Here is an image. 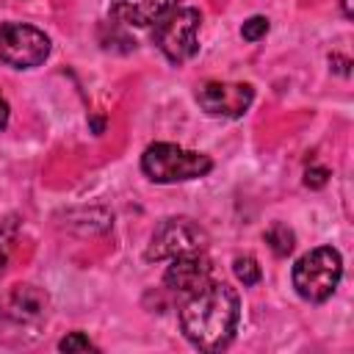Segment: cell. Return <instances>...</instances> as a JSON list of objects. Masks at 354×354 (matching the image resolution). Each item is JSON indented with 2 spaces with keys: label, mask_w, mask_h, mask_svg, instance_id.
Here are the masks:
<instances>
[{
  "label": "cell",
  "mask_w": 354,
  "mask_h": 354,
  "mask_svg": "<svg viewBox=\"0 0 354 354\" xmlns=\"http://www.w3.org/2000/svg\"><path fill=\"white\" fill-rule=\"evenodd\" d=\"M241 318V299L224 282H207L199 293L188 296L180 310L183 335L202 351H221L230 346Z\"/></svg>",
  "instance_id": "6da1fadb"
},
{
  "label": "cell",
  "mask_w": 354,
  "mask_h": 354,
  "mask_svg": "<svg viewBox=\"0 0 354 354\" xmlns=\"http://www.w3.org/2000/svg\"><path fill=\"white\" fill-rule=\"evenodd\" d=\"M141 169L155 183H183L205 177L213 169V160L202 152L183 149L177 144H149L141 155Z\"/></svg>",
  "instance_id": "7a4b0ae2"
},
{
  "label": "cell",
  "mask_w": 354,
  "mask_h": 354,
  "mask_svg": "<svg viewBox=\"0 0 354 354\" xmlns=\"http://www.w3.org/2000/svg\"><path fill=\"white\" fill-rule=\"evenodd\" d=\"M343 277L340 252L332 246H318L301 254L293 266V288L307 301H326Z\"/></svg>",
  "instance_id": "3957f363"
},
{
  "label": "cell",
  "mask_w": 354,
  "mask_h": 354,
  "mask_svg": "<svg viewBox=\"0 0 354 354\" xmlns=\"http://www.w3.org/2000/svg\"><path fill=\"white\" fill-rule=\"evenodd\" d=\"M199 22L202 17L196 8H171L155 22L152 41L171 64H185L199 50V41H196Z\"/></svg>",
  "instance_id": "277c9868"
},
{
  "label": "cell",
  "mask_w": 354,
  "mask_h": 354,
  "mask_svg": "<svg viewBox=\"0 0 354 354\" xmlns=\"http://www.w3.org/2000/svg\"><path fill=\"white\" fill-rule=\"evenodd\" d=\"M207 246V232L191 221V218H166L155 227L149 246H147V260H171L180 254H194L205 252Z\"/></svg>",
  "instance_id": "5b68a950"
},
{
  "label": "cell",
  "mask_w": 354,
  "mask_h": 354,
  "mask_svg": "<svg viewBox=\"0 0 354 354\" xmlns=\"http://www.w3.org/2000/svg\"><path fill=\"white\" fill-rule=\"evenodd\" d=\"M50 55V39L22 22H6L0 28V61L17 69H33Z\"/></svg>",
  "instance_id": "8992f818"
},
{
  "label": "cell",
  "mask_w": 354,
  "mask_h": 354,
  "mask_svg": "<svg viewBox=\"0 0 354 354\" xmlns=\"http://www.w3.org/2000/svg\"><path fill=\"white\" fill-rule=\"evenodd\" d=\"M254 100V88L249 83H221V80H210L202 83L196 91V102L205 113L210 116H227V119H238L249 111Z\"/></svg>",
  "instance_id": "52a82bcc"
},
{
  "label": "cell",
  "mask_w": 354,
  "mask_h": 354,
  "mask_svg": "<svg viewBox=\"0 0 354 354\" xmlns=\"http://www.w3.org/2000/svg\"><path fill=\"white\" fill-rule=\"evenodd\" d=\"M47 293L36 285L19 282L11 285L3 296H0V318L11 321V324H39L47 315Z\"/></svg>",
  "instance_id": "ba28073f"
},
{
  "label": "cell",
  "mask_w": 354,
  "mask_h": 354,
  "mask_svg": "<svg viewBox=\"0 0 354 354\" xmlns=\"http://www.w3.org/2000/svg\"><path fill=\"white\" fill-rule=\"evenodd\" d=\"M210 271L213 268H210V260L205 257V252L180 254V257H171V263H169V268L163 274V282L174 293L194 296L210 282Z\"/></svg>",
  "instance_id": "9c48e42d"
},
{
  "label": "cell",
  "mask_w": 354,
  "mask_h": 354,
  "mask_svg": "<svg viewBox=\"0 0 354 354\" xmlns=\"http://www.w3.org/2000/svg\"><path fill=\"white\" fill-rule=\"evenodd\" d=\"M174 8V0H113L111 3V17L124 25L147 28L158 22L163 14Z\"/></svg>",
  "instance_id": "30bf717a"
},
{
  "label": "cell",
  "mask_w": 354,
  "mask_h": 354,
  "mask_svg": "<svg viewBox=\"0 0 354 354\" xmlns=\"http://www.w3.org/2000/svg\"><path fill=\"white\" fill-rule=\"evenodd\" d=\"M266 243L271 246V252L277 254V257H288L290 252H293V243H296V238H293V232L288 230V224H271L268 227V232H266Z\"/></svg>",
  "instance_id": "8fae6325"
},
{
  "label": "cell",
  "mask_w": 354,
  "mask_h": 354,
  "mask_svg": "<svg viewBox=\"0 0 354 354\" xmlns=\"http://www.w3.org/2000/svg\"><path fill=\"white\" fill-rule=\"evenodd\" d=\"M232 271H235V277H238L243 285H257V282H260V266H257V260L249 257V254L235 257Z\"/></svg>",
  "instance_id": "7c38bea8"
},
{
  "label": "cell",
  "mask_w": 354,
  "mask_h": 354,
  "mask_svg": "<svg viewBox=\"0 0 354 354\" xmlns=\"http://www.w3.org/2000/svg\"><path fill=\"white\" fill-rule=\"evenodd\" d=\"M58 348L66 351V354H75V351H94V343H91L83 332H72V335H66L64 340H58Z\"/></svg>",
  "instance_id": "4fadbf2b"
},
{
  "label": "cell",
  "mask_w": 354,
  "mask_h": 354,
  "mask_svg": "<svg viewBox=\"0 0 354 354\" xmlns=\"http://www.w3.org/2000/svg\"><path fill=\"white\" fill-rule=\"evenodd\" d=\"M268 33V19L266 17H249L246 22H243V28H241V36L246 39V41H257V39H263Z\"/></svg>",
  "instance_id": "5bb4252c"
},
{
  "label": "cell",
  "mask_w": 354,
  "mask_h": 354,
  "mask_svg": "<svg viewBox=\"0 0 354 354\" xmlns=\"http://www.w3.org/2000/svg\"><path fill=\"white\" fill-rule=\"evenodd\" d=\"M326 177H329V171L324 166H313V169L304 171V185L307 188H324L326 185Z\"/></svg>",
  "instance_id": "9a60e30c"
},
{
  "label": "cell",
  "mask_w": 354,
  "mask_h": 354,
  "mask_svg": "<svg viewBox=\"0 0 354 354\" xmlns=\"http://www.w3.org/2000/svg\"><path fill=\"white\" fill-rule=\"evenodd\" d=\"M8 252H11V235L6 230H0V277H3L6 263H8Z\"/></svg>",
  "instance_id": "2e32d148"
},
{
  "label": "cell",
  "mask_w": 354,
  "mask_h": 354,
  "mask_svg": "<svg viewBox=\"0 0 354 354\" xmlns=\"http://www.w3.org/2000/svg\"><path fill=\"white\" fill-rule=\"evenodd\" d=\"M329 64H337L335 69H337L340 75H348V66H351V61H348V58H340V55H332V58H329Z\"/></svg>",
  "instance_id": "e0dca14e"
},
{
  "label": "cell",
  "mask_w": 354,
  "mask_h": 354,
  "mask_svg": "<svg viewBox=\"0 0 354 354\" xmlns=\"http://www.w3.org/2000/svg\"><path fill=\"white\" fill-rule=\"evenodd\" d=\"M8 124V102H6V97L0 94V130Z\"/></svg>",
  "instance_id": "ac0fdd59"
},
{
  "label": "cell",
  "mask_w": 354,
  "mask_h": 354,
  "mask_svg": "<svg viewBox=\"0 0 354 354\" xmlns=\"http://www.w3.org/2000/svg\"><path fill=\"white\" fill-rule=\"evenodd\" d=\"M343 14H346L348 19L354 17V11H351V0H343Z\"/></svg>",
  "instance_id": "d6986e66"
}]
</instances>
